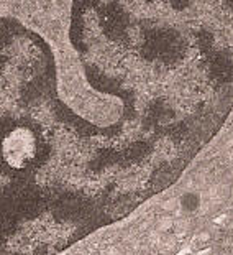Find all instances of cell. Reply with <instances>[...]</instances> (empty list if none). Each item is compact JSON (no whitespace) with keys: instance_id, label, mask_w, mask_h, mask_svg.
<instances>
[{"instance_id":"6da1fadb","label":"cell","mask_w":233,"mask_h":255,"mask_svg":"<svg viewBox=\"0 0 233 255\" xmlns=\"http://www.w3.org/2000/svg\"><path fill=\"white\" fill-rule=\"evenodd\" d=\"M0 17V255H59L94 232L54 109L56 51L38 3Z\"/></svg>"}]
</instances>
